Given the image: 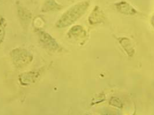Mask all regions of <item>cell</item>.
<instances>
[{
	"label": "cell",
	"mask_w": 154,
	"mask_h": 115,
	"mask_svg": "<svg viewBox=\"0 0 154 115\" xmlns=\"http://www.w3.org/2000/svg\"><path fill=\"white\" fill-rule=\"evenodd\" d=\"M41 75V71H29L19 75V81L22 85L27 86L35 82Z\"/></svg>",
	"instance_id": "obj_4"
},
{
	"label": "cell",
	"mask_w": 154,
	"mask_h": 115,
	"mask_svg": "<svg viewBox=\"0 0 154 115\" xmlns=\"http://www.w3.org/2000/svg\"><path fill=\"white\" fill-rule=\"evenodd\" d=\"M14 65L17 68H23L32 61V55L24 49L16 48L11 52Z\"/></svg>",
	"instance_id": "obj_2"
},
{
	"label": "cell",
	"mask_w": 154,
	"mask_h": 115,
	"mask_svg": "<svg viewBox=\"0 0 154 115\" xmlns=\"http://www.w3.org/2000/svg\"><path fill=\"white\" fill-rule=\"evenodd\" d=\"M89 6V4L87 1L81 2L74 5L63 14L56 24V27L63 29L71 26L85 14Z\"/></svg>",
	"instance_id": "obj_1"
},
{
	"label": "cell",
	"mask_w": 154,
	"mask_h": 115,
	"mask_svg": "<svg viewBox=\"0 0 154 115\" xmlns=\"http://www.w3.org/2000/svg\"><path fill=\"white\" fill-rule=\"evenodd\" d=\"M151 23L153 27V28L154 29V14L151 17Z\"/></svg>",
	"instance_id": "obj_13"
},
{
	"label": "cell",
	"mask_w": 154,
	"mask_h": 115,
	"mask_svg": "<svg viewBox=\"0 0 154 115\" xmlns=\"http://www.w3.org/2000/svg\"><path fill=\"white\" fill-rule=\"evenodd\" d=\"M104 115H116L114 113H106Z\"/></svg>",
	"instance_id": "obj_14"
},
{
	"label": "cell",
	"mask_w": 154,
	"mask_h": 115,
	"mask_svg": "<svg viewBox=\"0 0 154 115\" xmlns=\"http://www.w3.org/2000/svg\"><path fill=\"white\" fill-rule=\"evenodd\" d=\"M68 35L70 38L82 39L86 37V32L81 26L76 25L70 29Z\"/></svg>",
	"instance_id": "obj_8"
},
{
	"label": "cell",
	"mask_w": 154,
	"mask_h": 115,
	"mask_svg": "<svg viewBox=\"0 0 154 115\" xmlns=\"http://www.w3.org/2000/svg\"><path fill=\"white\" fill-rule=\"evenodd\" d=\"M117 11L126 15H134L137 13V10L126 1H120L115 4Z\"/></svg>",
	"instance_id": "obj_5"
},
{
	"label": "cell",
	"mask_w": 154,
	"mask_h": 115,
	"mask_svg": "<svg viewBox=\"0 0 154 115\" xmlns=\"http://www.w3.org/2000/svg\"><path fill=\"white\" fill-rule=\"evenodd\" d=\"M39 39L44 46L50 50H57L59 49L60 46L54 38L51 35L44 31L38 32Z\"/></svg>",
	"instance_id": "obj_3"
},
{
	"label": "cell",
	"mask_w": 154,
	"mask_h": 115,
	"mask_svg": "<svg viewBox=\"0 0 154 115\" xmlns=\"http://www.w3.org/2000/svg\"><path fill=\"white\" fill-rule=\"evenodd\" d=\"M136 115V112H134V113H133V115Z\"/></svg>",
	"instance_id": "obj_15"
},
{
	"label": "cell",
	"mask_w": 154,
	"mask_h": 115,
	"mask_svg": "<svg viewBox=\"0 0 154 115\" xmlns=\"http://www.w3.org/2000/svg\"><path fill=\"white\" fill-rule=\"evenodd\" d=\"M62 8V6L57 4L55 0H46L41 11L43 12H48L50 11H59Z\"/></svg>",
	"instance_id": "obj_9"
},
{
	"label": "cell",
	"mask_w": 154,
	"mask_h": 115,
	"mask_svg": "<svg viewBox=\"0 0 154 115\" xmlns=\"http://www.w3.org/2000/svg\"><path fill=\"white\" fill-rule=\"evenodd\" d=\"M5 19L1 17H0V44L3 41V39L5 36Z\"/></svg>",
	"instance_id": "obj_11"
},
{
	"label": "cell",
	"mask_w": 154,
	"mask_h": 115,
	"mask_svg": "<svg viewBox=\"0 0 154 115\" xmlns=\"http://www.w3.org/2000/svg\"><path fill=\"white\" fill-rule=\"evenodd\" d=\"M105 16L103 11L99 7L96 6L89 16V23L91 25L103 23L104 21Z\"/></svg>",
	"instance_id": "obj_7"
},
{
	"label": "cell",
	"mask_w": 154,
	"mask_h": 115,
	"mask_svg": "<svg viewBox=\"0 0 154 115\" xmlns=\"http://www.w3.org/2000/svg\"><path fill=\"white\" fill-rule=\"evenodd\" d=\"M109 104L111 106L114 107H118L119 109H122L123 107V103L121 100L116 97H112L110 98L109 101Z\"/></svg>",
	"instance_id": "obj_10"
},
{
	"label": "cell",
	"mask_w": 154,
	"mask_h": 115,
	"mask_svg": "<svg viewBox=\"0 0 154 115\" xmlns=\"http://www.w3.org/2000/svg\"><path fill=\"white\" fill-rule=\"evenodd\" d=\"M116 39L119 45L122 47L128 56L131 57H133L136 50L131 39L126 37H118Z\"/></svg>",
	"instance_id": "obj_6"
},
{
	"label": "cell",
	"mask_w": 154,
	"mask_h": 115,
	"mask_svg": "<svg viewBox=\"0 0 154 115\" xmlns=\"http://www.w3.org/2000/svg\"><path fill=\"white\" fill-rule=\"evenodd\" d=\"M105 100H106V97L104 94H99L98 96H97V97L95 99L93 100L92 105L99 104Z\"/></svg>",
	"instance_id": "obj_12"
}]
</instances>
